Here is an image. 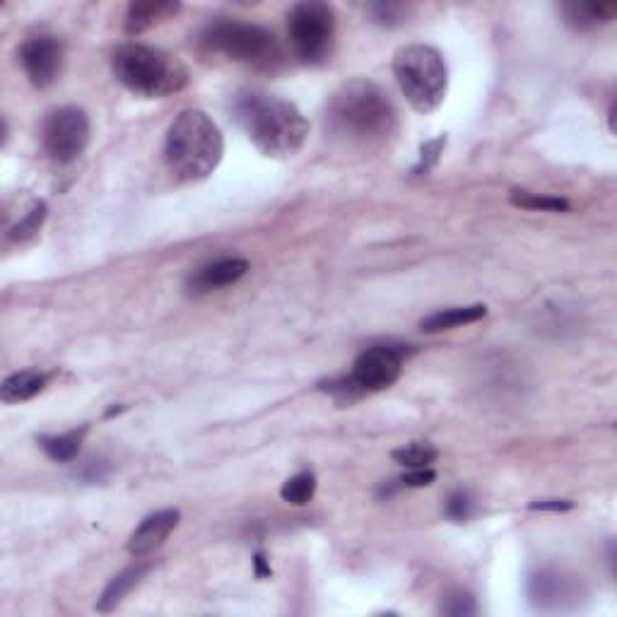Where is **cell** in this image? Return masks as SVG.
<instances>
[{
    "label": "cell",
    "mask_w": 617,
    "mask_h": 617,
    "mask_svg": "<svg viewBox=\"0 0 617 617\" xmlns=\"http://www.w3.org/2000/svg\"><path fill=\"white\" fill-rule=\"evenodd\" d=\"M249 273V261L246 258H220V261L208 263L198 268L186 282L188 295H208V292L220 290V287L234 285Z\"/></svg>",
    "instance_id": "13"
},
{
    "label": "cell",
    "mask_w": 617,
    "mask_h": 617,
    "mask_svg": "<svg viewBox=\"0 0 617 617\" xmlns=\"http://www.w3.org/2000/svg\"><path fill=\"white\" fill-rule=\"evenodd\" d=\"M328 123L352 143H384L396 131V107L389 94L372 80L345 82L328 102Z\"/></svg>",
    "instance_id": "2"
},
{
    "label": "cell",
    "mask_w": 617,
    "mask_h": 617,
    "mask_svg": "<svg viewBox=\"0 0 617 617\" xmlns=\"http://www.w3.org/2000/svg\"><path fill=\"white\" fill-rule=\"evenodd\" d=\"M181 521V511L179 509H162L155 511V514L145 516L140 521V526L135 528L128 538L126 550L131 552L133 557H148L155 550H160L164 545V540L172 536V531L179 526Z\"/></svg>",
    "instance_id": "11"
},
{
    "label": "cell",
    "mask_w": 617,
    "mask_h": 617,
    "mask_svg": "<svg viewBox=\"0 0 617 617\" xmlns=\"http://www.w3.org/2000/svg\"><path fill=\"white\" fill-rule=\"evenodd\" d=\"M439 613L449 615V617H468L478 613V605H475V598L466 591H454L444 598L442 605H439Z\"/></svg>",
    "instance_id": "26"
},
{
    "label": "cell",
    "mask_w": 617,
    "mask_h": 617,
    "mask_svg": "<svg viewBox=\"0 0 617 617\" xmlns=\"http://www.w3.org/2000/svg\"><path fill=\"white\" fill-rule=\"evenodd\" d=\"M528 596L536 608L543 610H557L564 608V603L577 598V584L572 579L564 577L557 569H538L528 579Z\"/></svg>",
    "instance_id": "12"
},
{
    "label": "cell",
    "mask_w": 617,
    "mask_h": 617,
    "mask_svg": "<svg viewBox=\"0 0 617 617\" xmlns=\"http://www.w3.org/2000/svg\"><path fill=\"white\" fill-rule=\"evenodd\" d=\"M393 75L408 104L420 114L439 109L449 90V68L430 44H410L393 56Z\"/></svg>",
    "instance_id": "5"
},
{
    "label": "cell",
    "mask_w": 617,
    "mask_h": 617,
    "mask_svg": "<svg viewBox=\"0 0 617 617\" xmlns=\"http://www.w3.org/2000/svg\"><path fill=\"white\" fill-rule=\"evenodd\" d=\"M574 504L569 499H540V502H531L528 509L533 511H569Z\"/></svg>",
    "instance_id": "30"
},
{
    "label": "cell",
    "mask_w": 617,
    "mask_h": 617,
    "mask_svg": "<svg viewBox=\"0 0 617 617\" xmlns=\"http://www.w3.org/2000/svg\"><path fill=\"white\" fill-rule=\"evenodd\" d=\"M234 114L251 143L273 160L295 157L309 135V121L297 104L268 92L239 94L234 99Z\"/></svg>",
    "instance_id": "1"
},
{
    "label": "cell",
    "mask_w": 617,
    "mask_h": 617,
    "mask_svg": "<svg viewBox=\"0 0 617 617\" xmlns=\"http://www.w3.org/2000/svg\"><path fill=\"white\" fill-rule=\"evenodd\" d=\"M560 13L567 22V27L577 32H589V29L610 25L617 15L615 3H584V0H569L560 5Z\"/></svg>",
    "instance_id": "15"
},
{
    "label": "cell",
    "mask_w": 617,
    "mask_h": 617,
    "mask_svg": "<svg viewBox=\"0 0 617 617\" xmlns=\"http://www.w3.org/2000/svg\"><path fill=\"white\" fill-rule=\"evenodd\" d=\"M287 34L299 61L307 66H319L333 51L336 10L321 0L297 3L287 15Z\"/></svg>",
    "instance_id": "7"
},
{
    "label": "cell",
    "mask_w": 617,
    "mask_h": 617,
    "mask_svg": "<svg viewBox=\"0 0 617 617\" xmlns=\"http://www.w3.org/2000/svg\"><path fill=\"white\" fill-rule=\"evenodd\" d=\"M150 569H152L150 562H138V564H133V567L123 569L121 574H116V577L107 584V589L102 591V596H99V601H97L99 613H111V610L119 608V605L123 603V598H126L128 593H131L135 586L145 579V574H148Z\"/></svg>",
    "instance_id": "16"
},
{
    "label": "cell",
    "mask_w": 617,
    "mask_h": 617,
    "mask_svg": "<svg viewBox=\"0 0 617 617\" xmlns=\"http://www.w3.org/2000/svg\"><path fill=\"white\" fill-rule=\"evenodd\" d=\"M114 78L143 99H164L186 90L191 75L179 58L157 49V46L128 41L111 56Z\"/></svg>",
    "instance_id": "4"
},
{
    "label": "cell",
    "mask_w": 617,
    "mask_h": 617,
    "mask_svg": "<svg viewBox=\"0 0 617 617\" xmlns=\"http://www.w3.org/2000/svg\"><path fill=\"white\" fill-rule=\"evenodd\" d=\"M46 384H49V374L39 372V369L15 372L3 381V386H0V398H3V403L8 405L32 401L34 396H39V393L46 389Z\"/></svg>",
    "instance_id": "17"
},
{
    "label": "cell",
    "mask_w": 617,
    "mask_h": 617,
    "mask_svg": "<svg viewBox=\"0 0 617 617\" xmlns=\"http://www.w3.org/2000/svg\"><path fill=\"white\" fill-rule=\"evenodd\" d=\"M44 220H46V203L32 201V205L27 208V213L8 229V239H13V242H20V244L27 242V239H32L34 234L39 232L41 225H44Z\"/></svg>",
    "instance_id": "22"
},
{
    "label": "cell",
    "mask_w": 617,
    "mask_h": 617,
    "mask_svg": "<svg viewBox=\"0 0 617 617\" xmlns=\"http://www.w3.org/2000/svg\"><path fill=\"white\" fill-rule=\"evenodd\" d=\"M63 61H66V46L54 34H39L20 46V63L37 90H46L61 78Z\"/></svg>",
    "instance_id": "10"
},
{
    "label": "cell",
    "mask_w": 617,
    "mask_h": 617,
    "mask_svg": "<svg viewBox=\"0 0 617 617\" xmlns=\"http://www.w3.org/2000/svg\"><path fill=\"white\" fill-rule=\"evenodd\" d=\"M487 316L485 304H470V307H451L434 311V314L425 316L420 321V328L427 333H439V331H449V328L456 326H466V323H475Z\"/></svg>",
    "instance_id": "19"
},
{
    "label": "cell",
    "mask_w": 617,
    "mask_h": 617,
    "mask_svg": "<svg viewBox=\"0 0 617 617\" xmlns=\"http://www.w3.org/2000/svg\"><path fill=\"white\" fill-rule=\"evenodd\" d=\"M123 410V405H116V408H111V410H107V417H111V415H119Z\"/></svg>",
    "instance_id": "32"
},
{
    "label": "cell",
    "mask_w": 617,
    "mask_h": 617,
    "mask_svg": "<svg viewBox=\"0 0 617 617\" xmlns=\"http://www.w3.org/2000/svg\"><path fill=\"white\" fill-rule=\"evenodd\" d=\"M75 475H80L87 483H102L109 475V463L102 461V458H90L87 463H82V468Z\"/></svg>",
    "instance_id": "28"
},
{
    "label": "cell",
    "mask_w": 617,
    "mask_h": 617,
    "mask_svg": "<svg viewBox=\"0 0 617 617\" xmlns=\"http://www.w3.org/2000/svg\"><path fill=\"white\" fill-rule=\"evenodd\" d=\"M225 155V138L217 123L201 109H186L169 126L164 138V162L181 181H203Z\"/></svg>",
    "instance_id": "3"
},
{
    "label": "cell",
    "mask_w": 617,
    "mask_h": 617,
    "mask_svg": "<svg viewBox=\"0 0 617 617\" xmlns=\"http://www.w3.org/2000/svg\"><path fill=\"white\" fill-rule=\"evenodd\" d=\"M511 203L516 208H526V210H543V213H567L569 201H564L560 196H540V193L531 191H511Z\"/></svg>",
    "instance_id": "23"
},
{
    "label": "cell",
    "mask_w": 617,
    "mask_h": 617,
    "mask_svg": "<svg viewBox=\"0 0 617 617\" xmlns=\"http://www.w3.org/2000/svg\"><path fill=\"white\" fill-rule=\"evenodd\" d=\"M393 461L401 463L408 470L413 468H430L434 461H437L439 451L434 449L430 442H410L401 446V449L393 451Z\"/></svg>",
    "instance_id": "20"
},
{
    "label": "cell",
    "mask_w": 617,
    "mask_h": 617,
    "mask_svg": "<svg viewBox=\"0 0 617 617\" xmlns=\"http://www.w3.org/2000/svg\"><path fill=\"white\" fill-rule=\"evenodd\" d=\"M90 119L78 107H61L46 116L41 143L46 155L58 164L75 162L90 145Z\"/></svg>",
    "instance_id": "8"
},
{
    "label": "cell",
    "mask_w": 617,
    "mask_h": 617,
    "mask_svg": "<svg viewBox=\"0 0 617 617\" xmlns=\"http://www.w3.org/2000/svg\"><path fill=\"white\" fill-rule=\"evenodd\" d=\"M444 145H446V138H444V135H442V138L430 140V143L422 145V150H420V152H422V155H420V162H417V167L413 169V174H427V172H430L434 164L439 162V155H442Z\"/></svg>",
    "instance_id": "27"
},
{
    "label": "cell",
    "mask_w": 617,
    "mask_h": 617,
    "mask_svg": "<svg viewBox=\"0 0 617 617\" xmlns=\"http://www.w3.org/2000/svg\"><path fill=\"white\" fill-rule=\"evenodd\" d=\"M367 10H369V15L374 17V22H379V25H386V27L403 25L410 15V8L403 3H372Z\"/></svg>",
    "instance_id": "24"
},
{
    "label": "cell",
    "mask_w": 617,
    "mask_h": 617,
    "mask_svg": "<svg viewBox=\"0 0 617 617\" xmlns=\"http://www.w3.org/2000/svg\"><path fill=\"white\" fill-rule=\"evenodd\" d=\"M316 492V475L311 470H302V473L292 475L290 480H285V485L280 487V497L285 499L287 504H295V507H302V504L311 502Z\"/></svg>",
    "instance_id": "21"
},
{
    "label": "cell",
    "mask_w": 617,
    "mask_h": 617,
    "mask_svg": "<svg viewBox=\"0 0 617 617\" xmlns=\"http://www.w3.org/2000/svg\"><path fill=\"white\" fill-rule=\"evenodd\" d=\"M201 44L213 54H220L242 66L273 73L282 66L285 56L268 29L242 20H215L203 29Z\"/></svg>",
    "instance_id": "6"
},
{
    "label": "cell",
    "mask_w": 617,
    "mask_h": 617,
    "mask_svg": "<svg viewBox=\"0 0 617 617\" xmlns=\"http://www.w3.org/2000/svg\"><path fill=\"white\" fill-rule=\"evenodd\" d=\"M254 569H256V579L273 577V569H270V564L266 562V555H263V552H256L254 555Z\"/></svg>",
    "instance_id": "31"
},
{
    "label": "cell",
    "mask_w": 617,
    "mask_h": 617,
    "mask_svg": "<svg viewBox=\"0 0 617 617\" xmlns=\"http://www.w3.org/2000/svg\"><path fill=\"white\" fill-rule=\"evenodd\" d=\"M87 432H90V425H82L78 430H70L66 434H41V437H37V444L51 461L68 463L80 454Z\"/></svg>",
    "instance_id": "18"
},
{
    "label": "cell",
    "mask_w": 617,
    "mask_h": 617,
    "mask_svg": "<svg viewBox=\"0 0 617 617\" xmlns=\"http://www.w3.org/2000/svg\"><path fill=\"white\" fill-rule=\"evenodd\" d=\"M413 352L415 350L408 345H374V348L364 350L352 364V372L348 374L350 381L362 396L389 389L401 376L405 357Z\"/></svg>",
    "instance_id": "9"
},
{
    "label": "cell",
    "mask_w": 617,
    "mask_h": 617,
    "mask_svg": "<svg viewBox=\"0 0 617 617\" xmlns=\"http://www.w3.org/2000/svg\"><path fill=\"white\" fill-rule=\"evenodd\" d=\"M473 507V497H470L466 490H456L446 497L444 514L446 519L454 521V524H463V521H468L470 516H473Z\"/></svg>",
    "instance_id": "25"
},
{
    "label": "cell",
    "mask_w": 617,
    "mask_h": 617,
    "mask_svg": "<svg viewBox=\"0 0 617 617\" xmlns=\"http://www.w3.org/2000/svg\"><path fill=\"white\" fill-rule=\"evenodd\" d=\"M437 480V473L432 468H413L398 478L401 487H427Z\"/></svg>",
    "instance_id": "29"
},
{
    "label": "cell",
    "mask_w": 617,
    "mask_h": 617,
    "mask_svg": "<svg viewBox=\"0 0 617 617\" xmlns=\"http://www.w3.org/2000/svg\"><path fill=\"white\" fill-rule=\"evenodd\" d=\"M179 10L181 3H174V0H135V3L128 5L123 29H126L128 37H140L148 29L172 20Z\"/></svg>",
    "instance_id": "14"
}]
</instances>
